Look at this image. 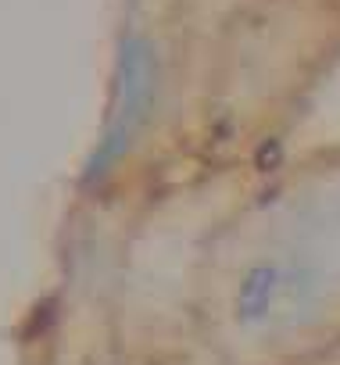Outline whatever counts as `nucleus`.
<instances>
[{"mask_svg":"<svg viewBox=\"0 0 340 365\" xmlns=\"http://www.w3.org/2000/svg\"><path fill=\"white\" fill-rule=\"evenodd\" d=\"M150 86H154V79H150V54H147V47L129 43V47H125V58H122V104H118L115 129H111V136H108L104 154L97 158V165L111 161V158L122 150V143L129 140V133L136 129V122H140L143 111H147Z\"/></svg>","mask_w":340,"mask_h":365,"instance_id":"1","label":"nucleus"}]
</instances>
